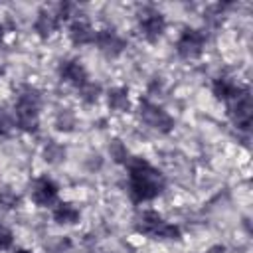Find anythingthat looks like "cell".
Here are the masks:
<instances>
[{
  "label": "cell",
  "mask_w": 253,
  "mask_h": 253,
  "mask_svg": "<svg viewBox=\"0 0 253 253\" xmlns=\"http://www.w3.org/2000/svg\"><path fill=\"white\" fill-rule=\"evenodd\" d=\"M136 28H138V34L146 42L154 43L162 38L166 30V18L154 6H140L136 12Z\"/></svg>",
  "instance_id": "6"
},
{
  "label": "cell",
  "mask_w": 253,
  "mask_h": 253,
  "mask_svg": "<svg viewBox=\"0 0 253 253\" xmlns=\"http://www.w3.org/2000/svg\"><path fill=\"white\" fill-rule=\"evenodd\" d=\"M225 113L231 121V125L241 130V132H249L251 130V123H253V101H251V91L247 87H243L239 91V95H235L231 101L225 103Z\"/></svg>",
  "instance_id": "4"
},
{
  "label": "cell",
  "mask_w": 253,
  "mask_h": 253,
  "mask_svg": "<svg viewBox=\"0 0 253 253\" xmlns=\"http://www.w3.org/2000/svg\"><path fill=\"white\" fill-rule=\"evenodd\" d=\"M243 89V85H239L233 77L229 75H217L213 81H211V93L217 101H231L235 95H239V91Z\"/></svg>",
  "instance_id": "13"
},
{
  "label": "cell",
  "mask_w": 253,
  "mask_h": 253,
  "mask_svg": "<svg viewBox=\"0 0 253 253\" xmlns=\"http://www.w3.org/2000/svg\"><path fill=\"white\" fill-rule=\"evenodd\" d=\"M57 75H59L61 81H65L67 85H71L75 89H81V87H85L91 81L87 67L79 59H75V57L61 59L59 65H57Z\"/></svg>",
  "instance_id": "10"
},
{
  "label": "cell",
  "mask_w": 253,
  "mask_h": 253,
  "mask_svg": "<svg viewBox=\"0 0 253 253\" xmlns=\"http://www.w3.org/2000/svg\"><path fill=\"white\" fill-rule=\"evenodd\" d=\"M14 245V233L6 225L0 223V251H8Z\"/></svg>",
  "instance_id": "22"
},
{
  "label": "cell",
  "mask_w": 253,
  "mask_h": 253,
  "mask_svg": "<svg viewBox=\"0 0 253 253\" xmlns=\"http://www.w3.org/2000/svg\"><path fill=\"white\" fill-rule=\"evenodd\" d=\"M208 43L206 30L200 28H184L176 40V53L182 59H198Z\"/></svg>",
  "instance_id": "7"
},
{
  "label": "cell",
  "mask_w": 253,
  "mask_h": 253,
  "mask_svg": "<svg viewBox=\"0 0 253 253\" xmlns=\"http://www.w3.org/2000/svg\"><path fill=\"white\" fill-rule=\"evenodd\" d=\"M14 130H16L14 113L4 103H0V136H12Z\"/></svg>",
  "instance_id": "16"
},
{
  "label": "cell",
  "mask_w": 253,
  "mask_h": 253,
  "mask_svg": "<svg viewBox=\"0 0 253 253\" xmlns=\"http://www.w3.org/2000/svg\"><path fill=\"white\" fill-rule=\"evenodd\" d=\"M73 126H75V117H73L67 109H63V111L57 115V119H55V128L69 132V130H73Z\"/></svg>",
  "instance_id": "21"
},
{
  "label": "cell",
  "mask_w": 253,
  "mask_h": 253,
  "mask_svg": "<svg viewBox=\"0 0 253 253\" xmlns=\"http://www.w3.org/2000/svg\"><path fill=\"white\" fill-rule=\"evenodd\" d=\"M18 202H20V198H18V194L14 190H10L6 186L0 188V208L2 210H12V208L18 206Z\"/></svg>",
  "instance_id": "20"
},
{
  "label": "cell",
  "mask_w": 253,
  "mask_h": 253,
  "mask_svg": "<svg viewBox=\"0 0 253 253\" xmlns=\"http://www.w3.org/2000/svg\"><path fill=\"white\" fill-rule=\"evenodd\" d=\"M63 158H65V148L53 140L47 142V146L43 148V160L49 164H59Z\"/></svg>",
  "instance_id": "18"
},
{
  "label": "cell",
  "mask_w": 253,
  "mask_h": 253,
  "mask_svg": "<svg viewBox=\"0 0 253 253\" xmlns=\"http://www.w3.org/2000/svg\"><path fill=\"white\" fill-rule=\"evenodd\" d=\"M51 217L57 225H75L81 219V211L77 206H73L69 202H57L53 206Z\"/></svg>",
  "instance_id": "14"
},
{
  "label": "cell",
  "mask_w": 253,
  "mask_h": 253,
  "mask_svg": "<svg viewBox=\"0 0 253 253\" xmlns=\"http://www.w3.org/2000/svg\"><path fill=\"white\" fill-rule=\"evenodd\" d=\"M40 109H42V93L34 85H20L14 99V121L16 128L28 134H36L40 130Z\"/></svg>",
  "instance_id": "2"
},
{
  "label": "cell",
  "mask_w": 253,
  "mask_h": 253,
  "mask_svg": "<svg viewBox=\"0 0 253 253\" xmlns=\"http://www.w3.org/2000/svg\"><path fill=\"white\" fill-rule=\"evenodd\" d=\"M30 198L38 208H53L59 200V186L49 176H38L30 184Z\"/></svg>",
  "instance_id": "8"
},
{
  "label": "cell",
  "mask_w": 253,
  "mask_h": 253,
  "mask_svg": "<svg viewBox=\"0 0 253 253\" xmlns=\"http://www.w3.org/2000/svg\"><path fill=\"white\" fill-rule=\"evenodd\" d=\"M138 117L148 128H152L156 132L168 134L174 128V117L168 111H164V107L152 103L148 97H140V101H138Z\"/></svg>",
  "instance_id": "5"
},
{
  "label": "cell",
  "mask_w": 253,
  "mask_h": 253,
  "mask_svg": "<svg viewBox=\"0 0 253 253\" xmlns=\"http://www.w3.org/2000/svg\"><path fill=\"white\" fill-rule=\"evenodd\" d=\"M134 231L150 239H168V241L182 239V229L176 223L166 221L156 210H142L134 219Z\"/></svg>",
  "instance_id": "3"
},
{
  "label": "cell",
  "mask_w": 253,
  "mask_h": 253,
  "mask_svg": "<svg viewBox=\"0 0 253 253\" xmlns=\"http://www.w3.org/2000/svg\"><path fill=\"white\" fill-rule=\"evenodd\" d=\"M67 36H69L71 43L77 45V47L79 45H89L95 40V30L83 14H77L67 26Z\"/></svg>",
  "instance_id": "11"
},
{
  "label": "cell",
  "mask_w": 253,
  "mask_h": 253,
  "mask_svg": "<svg viewBox=\"0 0 253 253\" xmlns=\"http://www.w3.org/2000/svg\"><path fill=\"white\" fill-rule=\"evenodd\" d=\"M4 38H6V28H4V24H0V45L4 43Z\"/></svg>",
  "instance_id": "23"
},
{
  "label": "cell",
  "mask_w": 253,
  "mask_h": 253,
  "mask_svg": "<svg viewBox=\"0 0 253 253\" xmlns=\"http://www.w3.org/2000/svg\"><path fill=\"white\" fill-rule=\"evenodd\" d=\"M107 105L111 111L117 113H126L130 111V97L126 87H113L107 91Z\"/></svg>",
  "instance_id": "15"
},
{
  "label": "cell",
  "mask_w": 253,
  "mask_h": 253,
  "mask_svg": "<svg viewBox=\"0 0 253 253\" xmlns=\"http://www.w3.org/2000/svg\"><path fill=\"white\" fill-rule=\"evenodd\" d=\"M99 95H101V85H99V83H93V81H89L85 87L79 89V97H81V101L87 103V105L97 103V101H99Z\"/></svg>",
  "instance_id": "19"
},
{
  "label": "cell",
  "mask_w": 253,
  "mask_h": 253,
  "mask_svg": "<svg viewBox=\"0 0 253 253\" xmlns=\"http://www.w3.org/2000/svg\"><path fill=\"white\" fill-rule=\"evenodd\" d=\"M125 168H126V192L132 204L152 202L164 194L166 176L144 156L130 154Z\"/></svg>",
  "instance_id": "1"
},
{
  "label": "cell",
  "mask_w": 253,
  "mask_h": 253,
  "mask_svg": "<svg viewBox=\"0 0 253 253\" xmlns=\"http://www.w3.org/2000/svg\"><path fill=\"white\" fill-rule=\"evenodd\" d=\"M4 73H6V69H4V67H2V65H0V77H2V75H4Z\"/></svg>",
  "instance_id": "25"
},
{
  "label": "cell",
  "mask_w": 253,
  "mask_h": 253,
  "mask_svg": "<svg viewBox=\"0 0 253 253\" xmlns=\"http://www.w3.org/2000/svg\"><path fill=\"white\" fill-rule=\"evenodd\" d=\"M59 26H61V22H59L55 10H49V8H45V6L38 10L36 20H34V24H32L34 32H36L38 38H42V40L51 38V36L59 30Z\"/></svg>",
  "instance_id": "12"
},
{
  "label": "cell",
  "mask_w": 253,
  "mask_h": 253,
  "mask_svg": "<svg viewBox=\"0 0 253 253\" xmlns=\"http://www.w3.org/2000/svg\"><path fill=\"white\" fill-rule=\"evenodd\" d=\"M16 253H36V251H32V249H16Z\"/></svg>",
  "instance_id": "24"
},
{
  "label": "cell",
  "mask_w": 253,
  "mask_h": 253,
  "mask_svg": "<svg viewBox=\"0 0 253 253\" xmlns=\"http://www.w3.org/2000/svg\"><path fill=\"white\" fill-rule=\"evenodd\" d=\"M93 45L109 59H115L119 57L125 49H126V40L113 28H103V30H97L95 32V40H93Z\"/></svg>",
  "instance_id": "9"
},
{
  "label": "cell",
  "mask_w": 253,
  "mask_h": 253,
  "mask_svg": "<svg viewBox=\"0 0 253 253\" xmlns=\"http://www.w3.org/2000/svg\"><path fill=\"white\" fill-rule=\"evenodd\" d=\"M109 154H111V158L117 162V164H126V160L130 158V152H128V148L119 140V138H115L111 144H109Z\"/></svg>",
  "instance_id": "17"
}]
</instances>
